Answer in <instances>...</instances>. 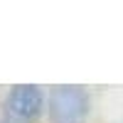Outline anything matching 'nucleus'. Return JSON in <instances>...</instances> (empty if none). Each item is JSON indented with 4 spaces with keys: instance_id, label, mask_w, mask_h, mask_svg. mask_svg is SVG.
<instances>
[{
    "instance_id": "f257e3e1",
    "label": "nucleus",
    "mask_w": 123,
    "mask_h": 123,
    "mask_svg": "<svg viewBox=\"0 0 123 123\" xmlns=\"http://www.w3.org/2000/svg\"><path fill=\"white\" fill-rule=\"evenodd\" d=\"M89 96L81 86H57L49 94L52 123H86Z\"/></svg>"
},
{
    "instance_id": "f03ea898",
    "label": "nucleus",
    "mask_w": 123,
    "mask_h": 123,
    "mask_svg": "<svg viewBox=\"0 0 123 123\" xmlns=\"http://www.w3.org/2000/svg\"><path fill=\"white\" fill-rule=\"evenodd\" d=\"M42 111V91L30 84H20L5 98L7 123H32Z\"/></svg>"
}]
</instances>
